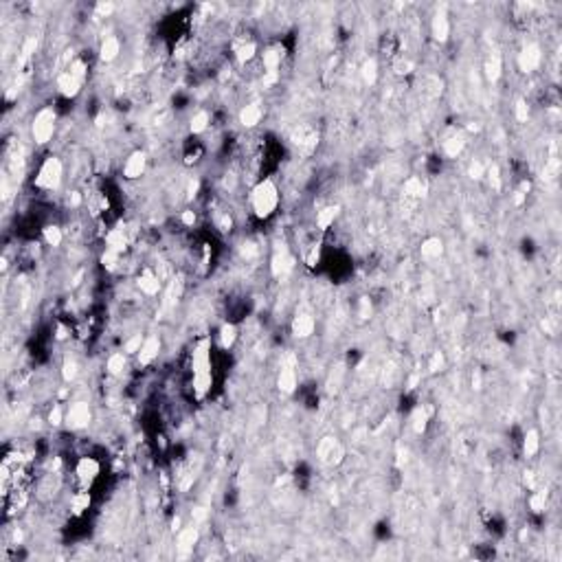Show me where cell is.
Masks as SVG:
<instances>
[{
    "instance_id": "6da1fadb",
    "label": "cell",
    "mask_w": 562,
    "mask_h": 562,
    "mask_svg": "<svg viewBox=\"0 0 562 562\" xmlns=\"http://www.w3.org/2000/svg\"><path fill=\"white\" fill-rule=\"evenodd\" d=\"M211 358H209V340L204 338L193 349V389L198 397H204L211 389Z\"/></svg>"
},
{
    "instance_id": "7a4b0ae2",
    "label": "cell",
    "mask_w": 562,
    "mask_h": 562,
    "mask_svg": "<svg viewBox=\"0 0 562 562\" xmlns=\"http://www.w3.org/2000/svg\"><path fill=\"white\" fill-rule=\"evenodd\" d=\"M277 200L279 193L273 180H264L253 189V209L259 218H268L277 207Z\"/></svg>"
},
{
    "instance_id": "3957f363",
    "label": "cell",
    "mask_w": 562,
    "mask_h": 562,
    "mask_svg": "<svg viewBox=\"0 0 562 562\" xmlns=\"http://www.w3.org/2000/svg\"><path fill=\"white\" fill-rule=\"evenodd\" d=\"M59 180H62V163H59V158H47L42 165V169H40L38 178H35V185L38 187H44V189H55L59 185Z\"/></svg>"
},
{
    "instance_id": "277c9868",
    "label": "cell",
    "mask_w": 562,
    "mask_h": 562,
    "mask_svg": "<svg viewBox=\"0 0 562 562\" xmlns=\"http://www.w3.org/2000/svg\"><path fill=\"white\" fill-rule=\"evenodd\" d=\"M55 130V112L51 108H44L38 112L33 121V139L35 143H49Z\"/></svg>"
},
{
    "instance_id": "5b68a950",
    "label": "cell",
    "mask_w": 562,
    "mask_h": 562,
    "mask_svg": "<svg viewBox=\"0 0 562 562\" xmlns=\"http://www.w3.org/2000/svg\"><path fill=\"white\" fill-rule=\"evenodd\" d=\"M343 454H345V448L340 446L336 439H332V437L321 439V444H319V457H321V461H323L325 466H336V463H340Z\"/></svg>"
},
{
    "instance_id": "8992f818",
    "label": "cell",
    "mask_w": 562,
    "mask_h": 562,
    "mask_svg": "<svg viewBox=\"0 0 562 562\" xmlns=\"http://www.w3.org/2000/svg\"><path fill=\"white\" fill-rule=\"evenodd\" d=\"M66 422H68V426L75 428V431L84 428L86 424L90 422V408H88V404H86V402H75V404L68 408Z\"/></svg>"
},
{
    "instance_id": "52a82bcc",
    "label": "cell",
    "mask_w": 562,
    "mask_h": 562,
    "mask_svg": "<svg viewBox=\"0 0 562 562\" xmlns=\"http://www.w3.org/2000/svg\"><path fill=\"white\" fill-rule=\"evenodd\" d=\"M540 47L538 44H527L523 51H520V55H518V66H520V70L523 73H531V70H536L538 68V64H540Z\"/></svg>"
},
{
    "instance_id": "ba28073f",
    "label": "cell",
    "mask_w": 562,
    "mask_h": 562,
    "mask_svg": "<svg viewBox=\"0 0 562 562\" xmlns=\"http://www.w3.org/2000/svg\"><path fill=\"white\" fill-rule=\"evenodd\" d=\"M448 33H450V24H448V16H446V9H439L433 18V35H435L437 42H446L448 40Z\"/></svg>"
},
{
    "instance_id": "9c48e42d",
    "label": "cell",
    "mask_w": 562,
    "mask_h": 562,
    "mask_svg": "<svg viewBox=\"0 0 562 562\" xmlns=\"http://www.w3.org/2000/svg\"><path fill=\"white\" fill-rule=\"evenodd\" d=\"M158 351H161V340H158V336H150L147 340H143V347L139 351V362L141 365H150L158 356Z\"/></svg>"
},
{
    "instance_id": "30bf717a",
    "label": "cell",
    "mask_w": 562,
    "mask_h": 562,
    "mask_svg": "<svg viewBox=\"0 0 562 562\" xmlns=\"http://www.w3.org/2000/svg\"><path fill=\"white\" fill-rule=\"evenodd\" d=\"M314 332V319L310 314H299L297 319L292 321V334L297 338H305Z\"/></svg>"
},
{
    "instance_id": "8fae6325",
    "label": "cell",
    "mask_w": 562,
    "mask_h": 562,
    "mask_svg": "<svg viewBox=\"0 0 562 562\" xmlns=\"http://www.w3.org/2000/svg\"><path fill=\"white\" fill-rule=\"evenodd\" d=\"M196 543H198V529L193 527V525L187 529H182L180 534H178V551H180V556H187Z\"/></svg>"
},
{
    "instance_id": "7c38bea8",
    "label": "cell",
    "mask_w": 562,
    "mask_h": 562,
    "mask_svg": "<svg viewBox=\"0 0 562 562\" xmlns=\"http://www.w3.org/2000/svg\"><path fill=\"white\" fill-rule=\"evenodd\" d=\"M145 154L143 152H134L125 163V176L127 178H139L143 171H145Z\"/></svg>"
},
{
    "instance_id": "4fadbf2b",
    "label": "cell",
    "mask_w": 562,
    "mask_h": 562,
    "mask_svg": "<svg viewBox=\"0 0 562 562\" xmlns=\"http://www.w3.org/2000/svg\"><path fill=\"white\" fill-rule=\"evenodd\" d=\"M294 268V259L290 257L285 250H281L273 257V275L275 277H281V275H288L290 270Z\"/></svg>"
},
{
    "instance_id": "5bb4252c",
    "label": "cell",
    "mask_w": 562,
    "mask_h": 562,
    "mask_svg": "<svg viewBox=\"0 0 562 562\" xmlns=\"http://www.w3.org/2000/svg\"><path fill=\"white\" fill-rule=\"evenodd\" d=\"M57 88L64 97H75L79 93V79L73 77L70 73H62L57 77Z\"/></svg>"
},
{
    "instance_id": "9a60e30c",
    "label": "cell",
    "mask_w": 562,
    "mask_h": 562,
    "mask_svg": "<svg viewBox=\"0 0 562 562\" xmlns=\"http://www.w3.org/2000/svg\"><path fill=\"white\" fill-rule=\"evenodd\" d=\"M77 474H79L81 481H90V479H95L97 474H99V463H97L93 457L79 459V463H77Z\"/></svg>"
},
{
    "instance_id": "2e32d148",
    "label": "cell",
    "mask_w": 562,
    "mask_h": 562,
    "mask_svg": "<svg viewBox=\"0 0 562 562\" xmlns=\"http://www.w3.org/2000/svg\"><path fill=\"white\" fill-rule=\"evenodd\" d=\"M259 119H262V108H259L257 104H250V106H246V108L239 112V123H242L244 127L257 125Z\"/></svg>"
},
{
    "instance_id": "e0dca14e",
    "label": "cell",
    "mask_w": 562,
    "mask_h": 562,
    "mask_svg": "<svg viewBox=\"0 0 562 562\" xmlns=\"http://www.w3.org/2000/svg\"><path fill=\"white\" fill-rule=\"evenodd\" d=\"M297 387V374H294L292 365H285L279 374V389L283 393H292Z\"/></svg>"
},
{
    "instance_id": "ac0fdd59",
    "label": "cell",
    "mask_w": 562,
    "mask_h": 562,
    "mask_svg": "<svg viewBox=\"0 0 562 562\" xmlns=\"http://www.w3.org/2000/svg\"><path fill=\"white\" fill-rule=\"evenodd\" d=\"M463 147H466V136L463 134H454L448 141H444V152L450 158H457L463 152Z\"/></svg>"
},
{
    "instance_id": "d6986e66",
    "label": "cell",
    "mask_w": 562,
    "mask_h": 562,
    "mask_svg": "<svg viewBox=\"0 0 562 562\" xmlns=\"http://www.w3.org/2000/svg\"><path fill=\"white\" fill-rule=\"evenodd\" d=\"M139 285H141V290L145 294H156L158 290H161V281H158V277L152 273V270H145V273L141 275Z\"/></svg>"
},
{
    "instance_id": "ffe728a7",
    "label": "cell",
    "mask_w": 562,
    "mask_h": 562,
    "mask_svg": "<svg viewBox=\"0 0 562 562\" xmlns=\"http://www.w3.org/2000/svg\"><path fill=\"white\" fill-rule=\"evenodd\" d=\"M444 253V242L439 237H428L426 242L422 244V255L426 259H435Z\"/></svg>"
},
{
    "instance_id": "44dd1931",
    "label": "cell",
    "mask_w": 562,
    "mask_h": 562,
    "mask_svg": "<svg viewBox=\"0 0 562 562\" xmlns=\"http://www.w3.org/2000/svg\"><path fill=\"white\" fill-rule=\"evenodd\" d=\"M119 49H121L119 40H116V38H106L104 44H101V59H104V62H112V59L119 55Z\"/></svg>"
},
{
    "instance_id": "7402d4cb",
    "label": "cell",
    "mask_w": 562,
    "mask_h": 562,
    "mask_svg": "<svg viewBox=\"0 0 562 562\" xmlns=\"http://www.w3.org/2000/svg\"><path fill=\"white\" fill-rule=\"evenodd\" d=\"M106 242H108V248L116 250V253H121V250L125 248L127 239H125V235H123V231H121V228H114V231H110V233H108Z\"/></svg>"
},
{
    "instance_id": "603a6c76",
    "label": "cell",
    "mask_w": 562,
    "mask_h": 562,
    "mask_svg": "<svg viewBox=\"0 0 562 562\" xmlns=\"http://www.w3.org/2000/svg\"><path fill=\"white\" fill-rule=\"evenodd\" d=\"M338 211H340L338 207H325L323 211H319V218H316V224H319V228H328L330 224L336 220Z\"/></svg>"
},
{
    "instance_id": "cb8c5ba5",
    "label": "cell",
    "mask_w": 562,
    "mask_h": 562,
    "mask_svg": "<svg viewBox=\"0 0 562 562\" xmlns=\"http://www.w3.org/2000/svg\"><path fill=\"white\" fill-rule=\"evenodd\" d=\"M281 55H283V51H281L279 47L266 51V53H264V66H266V70H277V66L281 64Z\"/></svg>"
},
{
    "instance_id": "d4e9b609",
    "label": "cell",
    "mask_w": 562,
    "mask_h": 562,
    "mask_svg": "<svg viewBox=\"0 0 562 562\" xmlns=\"http://www.w3.org/2000/svg\"><path fill=\"white\" fill-rule=\"evenodd\" d=\"M485 77L488 81H497L501 77V55H492V59L485 62Z\"/></svg>"
},
{
    "instance_id": "484cf974",
    "label": "cell",
    "mask_w": 562,
    "mask_h": 562,
    "mask_svg": "<svg viewBox=\"0 0 562 562\" xmlns=\"http://www.w3.org/2000/svg\"><path fill=\"white\" fill-rule=\"evenodd\" d=\"M424 191H426V185L420 180V178H408V180L404 182V193L411 198H420L424 196Z\"/></svg>"
},
{
    "instance_id": "4316f807",
    "label": "cell",
    "mask_w": 562,
    "mask_h": 562,
    "mask_svg": "<svg viewBox=\"0 0 562 562\" xmlns=\"http://www.w3.org/2000/svg\"><path fill=\"white\" fill-rule=\"evenodd\" d=\"M538 446H540L538 433H536V431H529L527 435H525V444H523L525 454H527V457H534V454L538 452Z\"/></svg>"
},
{
    "instance_id": "83f0119b",
    "label": "cell",
    "mask_w": 562,
    "mask_h": 562,
    "mask_svg": "<svg viewBox=\"0 0 562 562\" xmlns=\"http://www.w3.org/2000/svg\"><path fill=\"white\" fill-rule=\"evenodd\" d=\"M235 336H237V332H235L233 325H222V330H220V345L224 347V349H228L233 343H235Z\"/></svg>"
},
{
    "instance_id": "f1b7e54d",
    "label": "cell",
    "mask_w": 562,
    "mask_h": 562,
    "mask_svg": "<svg viewBox=\"0 0 562 562\" xmlns=\"http://www.w3.org/2000/svg\"><path fill=\"white\" fill-rule=\"evenodd\" d=\"M376 77H378V66L374 59H367L365 64H362V79H365V84H376Z\"/></svg>"
},
{
    "instance_id": "f546056e",
    "label": "cell",
    "mask_w": 562,
    "mask_h": 562,
    "mask_svg": "<svg viewBox=\"0 0 562 562\" xmlns=\"http://www.w3.org/2000/svg\"><path fill=\"white\" fill-rule=\"evenodd\" d=\"M426 420H428V411H426V408H415V413H413V431L424 433V428H426Z\"/></svg>"
},
{
    "instance_id": "4dcf8cb0",
    "label": "cell",
    "mask_w": 562,
    "mask_h": 562,
    "mask_svg": "<svg viewBox=\"0 0 562 562\" xmlns=\"http://www.w3.org/2000/svg\"><path fill=\"white\" fill-rule=\"evenodd\" d=\"M207 125H209V114H207V112H198V114L191 119V132H193V134H200V132H204V130H207Z\"/></svg>"
},
{
    "instance_id": "1f68e13d",
    "label": "cell",
    "mask_w": 562,
    "mask_h": 562,
    "mask_svg": "<svg viewBox=\"0 0 562 562\" xmlns=\"http://www.w3.org/2000/svg\"><path fill=\"white\" fill-rule=\"evenodd\" d=\"M343 374H345L343 365H338L334 371H332V376H330V380H328V391H330V393H336V391H338L340 380H343Z\"/></svg>"
},
{
    "instance_id": "d6a6232c",
    "label": "cell",
    "mask_w": 562,
    "mask_h": 562,
    "mask_svg": "<svg viewBox=\"0 0 562 562\" xmlns=\"http://www.w3.org/2000/svg\"><path fill=\"white\" fill-rule=\"evenodd\" d=\"M125 369V356L123 354H112L110 360H108V371L110 374H121Z\"/></svg>"
},
{
    "instance_id": "836d02e7",
    "label": "cell",
    "mask_w": 562,
    "mask_h": 562,
    "mask_svg": "<svg viewBox=\"0 0 562 562\" xmlns=\"http://www.w3.org/2000/svg\"><path fill=\"white\" fill-rule=\"evenodd\" d=\"M545 505H547V492L545 490H538V492L529 499V507L534 509V512H543Z\"/></svg>"
},
{
    "instance_id": "e575fe53",
    "label": "cell",
    "mask_w": 562,
    "mask_h": 562,
    "mask_svg": "<svg viewBox=\"0 0 562 562\" xmlns=\"http://www.w3.org/2000/svg\"><path fill=\"white\" fill-rule=\"evenodd\" d=\"M44 239H47V244H51V246H59V242H62V231H59L57 226H47L44 228Z\"/></svg>"
},
{
    "instance_id": "d590c367",
    "label": "cell",
    "mask_w": 562,
    "mask_h": 562,
    "mask_svg": "<svg viewBox=\"0 0 562 562\" xmlns=\"http://www.w3.org/2000/svg\"><path fill=\"white\" fill-rule=\"evenodd\" d=\"M255 51H257V47H255L253 42L242 44V47H237V59H239L242 64H244V62H248V59H253Z\"/></svg>"
},
{
    "instance_id": "8d00e7d4",
    "label": "cell",
    "mask_w": 562,
    "mask_h": 562,
    "mask_svg": "<svg viewBox=\"0 0 562 562\" xmlns=\"http://www.w3.org/2000/svg\"><path fill=\"white\" fill-rule=\"evenodd\" d=\"M88 505H90V497H88V492H81V494H77V497L73 499V509H75L77 514H79V512H84V509L88 507Z\"/></svg>"
},
{
    "instance_id": "74e56055",
    "label": "cell",
    "mask_w": 562,
    "mask_h": 562,
    "mask_svg": "<svg viewBox=\"0 0 562 562\" xmlns=\"http://www.w3.org/2000/svg\"><path fill=\"white\" fill-rule=\"evenodd\" d=\"M468 173H470V178H472V180H479V178H483V173H485L483 163H481V161H472V163H470V167H468Z\"/></svg>"
},
{
    "instance_id": "f35d334b",
    "label": "cell",
    "mask_w": 562,
    "mask_h": 562,
    "mask_svg": "<svg viewBox=\"0 0 562 562\" xmlns=\"http://www.w3.org/2000/svg\"><path fill=\"white\" fill-rule=\"evenodd\" d=\"M488 180H490V185H492V189H501V171H499V165H490V169H488Z\"/></svg>"
},
{
    "instance_id": "ab89813d",
    "label": "cell",
    "mask_w": 562,
    "mask_h": 562,
    "mask_svg": "<svg viewBox=\"0 0 562 562\" xmlns=\"http://www.w3.org/2000/svg\"><path fill=\"white\" fill-rule=\"evenodd\" d=\"M35 49H38V38H27V42H24V47H22V59L31 57L35 53Z\"/></svg>"
},
{
    "instance_id": "60d3db41",
    "label": "cell",
    "mask_w": 562,
    "mask_h": 562,
    "mask_svg": "<svg viewBox=\"0 0 562 562\" xmlns=\"http://www.w3.org/2000/svg\"><path fill=\"white\" fill-rule=\"evenodd\" d=\"M116 259H119V253H116V250H112V248H108L104 255H101V264L108 266V268H114Z\"/></svg>"
},
{
    "instance_id": "b9f144b4",
    "label": "cell",
    "mask_w": 562,
    "mask_h": 562,
    "mask_svg": "<svg viewBox=\"0 0 562 562\" xmlns=\"http://www.w3.org/2000/svg\"><path fill=\"white\" fill-rule=\"evenodd\" d=\"M516 119H518V121H523V123H525V121L529 119V108H527V104H525L523 99H518V101H516Z\"/></svg>"
},
{
    "instance_id": "7bdbcfd3",
    "label": "cell",
    "mask_w": 562,
    "mask_h": 562,
    "mask_svg": "<svg viewBox=\"0 0 562 562\" xmlns=\"http://www.w3.org/2000/svg\"><path fill=\"white\" fill-rule=\"evenodd\" d=\"M62 376H64L66 382H70L75 376H77V365H75V362H70V360H66V362H64V369H62Z\"/></svg>"
},
{
    "instance_id": "ee69618b",
    "label": "cell",
    "mask_w": 562,
    "mask_h": 562,
    "mask_svg": "<svg viewBox=\"0 0 562 562\" xmlns=\"http://www.w3.org/2000/svg\"><path fill=\"white\" fill-rule=\"evenodd\" d=\"M141 347H143L141 334H136V336H132V338L125 343V351H127V354H134V351H141Z\"/></svg>"
},
{
    "instance_id": "f6af8a7d",
    "label": "cell",
    "mask_w": 562,
    "mask_h": 562,
    "mask_svg": "<svg viewBox=\"0 0 562 562\" xmlns=\"http://www.w3.org/2000/svg\"><path fill=\"white\" fill-rule=\"evenodd\" d=\"M558 169H560V161L558 158H551L549 165H547L545 171H543V178H554L556 173H558Z\"/></svg>"
},
{
    "instance_id": "bcb514c9",
    "label": "cell",
    "mask_w": 562,
    "mask_h": 562,
    "mask_svg": "<svg viewBox=\"0 0 562 562\" xmlns=\"http://www.w3.org/2000/svg\"><path fill=\"white\" fill-rule=\"evenodd\" d=\"M442 367H444V354H442V351H435V354H433V358H431V365H428V369L435 374V371H439Z\"/></svg>"
},
{
    "instance_id": "7dc6e473",
    "label": "cell",
    "mask_w": 562,
    "mask_h": 562,
    "mask_svg": "<svg viewBox=\"0 0 562 562\" xmlns=\"http://www.w3.org/2000/svg\"><path fill=\"white\" fill-rule=\"evenodd\" d=\"M68 73L73 75V77L81 79V77H84V75H86V64H84V62H79V59H77V62H73V66H70V70H68Z\"/></svg>"
},
{
    "instance_id": "c3c4849f",
    "label": "cell",
    "mask_w": 562,
    "mask_h": 562,
    "mask_svg": "<svg viewBox=\"0 0 562 562\" xmlns=\"http://www.w3.org/2000/svg\"><path fill=\"white\" fill-rule=\"evenodd\" d=\"M369 314H371V303H369V299H367V297H362L360 299V308H358V316H360V319H369Z\"/></svg>"
},
{
    "instance_id": "681fc988",
    "label": "cell",
    "mask_w": 562,
    "mask_h": 562,
    "mask_svg": "<svg viewBox=\"0 0 562 562\" xmlns=\"http://www.w3.org/2000/svg\"><path fill=\"white\" fill-rule=\"evenodd\" d=\"M112 11H114V4L112 2H99L97 4V13H99V16L106 18V16H110Z\"/></svg>"
},
{
    "instance_id": "f907efd6",
    "label": "cell",
    "mask_w": 562,
    "mask_h": 562,
    "mask_svg": "<svg viewBox=\"0 0 562 562\" xmlns=\"http://www.w3.org/2000/svg\"><path fill=\"white\" fill-rule=\"evenodd\" d=\"M49 422L53 424V426L62 424V408H59V406H53V411L49 413Z\"/></svg>"
},
{
    "instance_id": "816d5d0a",
    "label": "cell",
    "mask_w": 562,
    "mask_h": 562,
    "mask_svg": "<svg viewBox=\"0 0 562 562\" xmlns=\"http://www.w3.org/2000/svg\"><path fill=\"white\" fill-rule=\"evenodd\" d=\"M239 253H242V257H255L257 255V248H255V244H242V248H239Z\"/></svg>"
},
{
    "instance_id": "f5cc1de1",
    "label": "cell",
    "mask_w": 562,
    "mask_h": 562,
    "mask_svg": "<svg viewBox=\"0 0 562 562\" xmlns=\"http://www.w3.org/2000/svg\"><path fill=\"white\" fill-rule=\"evenodd\" d=\"M277 77H279L277 70H266V75H264V86H266V88H268V86H273L275 81H277Z\"/></svg>"
},
{
    "instance_id": "db71d44e",
    "label": "cell",
    "mask_w": 562,
    "mask_h": 562,
    "mask_svg": "<svg viewBox=\"0 0 562 562\" xmlns=\"http://www.w3.org/2000/svg\"><path fill=\"white\" fill-rule=\"evenodd\" d=\"M319 257H321V248H319V246H314V248H312V253L308 255V266H316V262H319Z\"/></svg>"
},
{
    "instance_id": "11a10c76",
    "label": "cell",
    "mask_w": 562,
    "mask_h": 562,
    "mask_svg": "<svg viewBox=\"0 0 562 562\" xmlns=\"http://www.w3.org/2000/svg\"><path fill=\"white\" fill-rule=\"evenodd\" d=\"M204 518H207V509H204V507H196V509H193V520H198V523H200V520H204Z\"/></svg>"
},
{
    "instance_id": "9f6ffc18",
    "label": "cell",
    "mask_w": 562,
    "mask_h": 562,
    "mask_svg": "<svg viewBox=\"0 0 562 562\" xmlns=\"http://www.w3.org/2000/svg\"><path fill=\"white\" fill-rule=\"evenodd\" d=\"M182 222L191 226V224L196 222V216H193V211H185V213H182Z\"/></svg>"
},
{
    "instance_id": "6f0895ef",
    "label": "cell",
    "mask_w": 562,
    "mask_h": 562,
    "mask_svg": "<svg viewBox=\"0 0 562 562\" xmlns=\"http://www.w3.org/2000/svg\"><path fill=\"white\" fill-rule=\"evenodd\" d=\"M196 191H198V180H191L189 182V198L196 196Z\"/></svg>"
},
{
    "instance_id": "680465c9",
    "label": "cell",
    "mask_w": 562,
    "mask_h": 562,
    "mask_svg": "<svg viewBox=\"0 0 562 562\" xmlns=\"http://www.w3.org/2000/svg\"><path fill=\"white\" fill-rule=\"evenodd\" d=\"M220 226H222V231H228V228H231V218H222Z\"/></svg>"
},
{
    "instance_id": "91938a15",
    "label": "cell",
    "mask_w": 562,
    "mask_h": 562,
    "mask_svg": "<svg viewBox=\"0 0 562 562\" xmlns=\"http://www.w3.org/2000/svg\"><path fill=\"white\" fill-rule=\"evenodd\" d=\"M514 202H516V204H523V202H525V193H523V191L516 193V196H514Z\"/></svg>"
},
{
    "instance_id": "94428289",
    "label": "cell",
    "mask_w": 562,
    "mask_h": 562,
    "mask_svg": "<svg viewBox=\"0 0 562 562\" xmlns=\"http://www.w3.org/2000/svg\"><path fill=\"white\" fill-rule=\"evenodd\" d=\"M79 202H81V198H79V193H73V196H70V204H73V207H77V204H79Z\"/></svg>"
},
{
    "instance_id": "6125c7cd",
    "label": "cell",
    "mask_w": 562,
    "mask_h": 562,
    "mask_svg": "<svg viewBox=\"0 0 562 562\" xmlns=\"http://www.w3.org/2000/svg\"><path fill=\"white\" fill-rule=\"evenodd\" d=\"M525 483L529 485V488H534V477H531V472H527L525 474Z\"/></svg>"
},
{
    "instance_id": "be15d7a7",
    "label": "cell",
    "mask_w": 562,
    "mask_h": 562,
    "mask_svg": "<svg viewBox=\"0 0 562 562\" xmlns=\"http://www.w3.org/2000/svg\"><path fill=\"white\" fill-rule=\"evenodd\" d=\"M417 385V376H411V380H408V389H415Z\"/></svg>"
},
{
    "instance_id": "e7e4bbea",
    "label": "cell",
    "mask_w": 562,
    "mask_h": 562,
    "mask_svg": "<svg viewBox=\"0 0 562 562\" xmlns=\"http://www.w3.org/2000/svg\"><path fill=\"white\" fill-rule=\"evenodd\" d=\"M57 338H66V328H62V325L57 328Z\"/></svg>"
},
{
    "instance_id": "03108f58",
    "label": "cell",
    "mask_w": 562,
    "mask_h": 562,
    "mask_svg": "<svg viewBox=\"0 0 562 562\" xmlns=\"http://www.w3.org/2000/svg\"><path fill=\"white\" fill-rule=\"evenodd\" d=\"M479 385H481V378L474 376V378H472V387H474V389H479Z\"/></svg>"
}]
</instances>
